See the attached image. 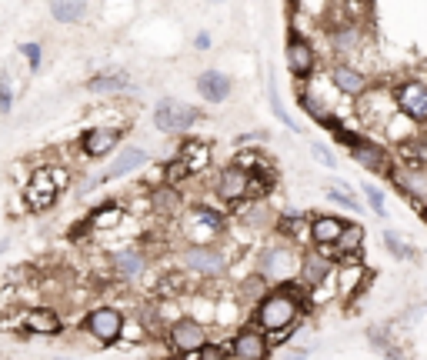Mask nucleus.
Here are the masks:
<instances>
[{"label":"nucleus","mask_w":427,"mask_h":360,"mask_svg":"<svg viewBox=\"0 0 427 360\" xmlns=\"http://www.w3.org/2000/svg\"><path fill=\"white\" fill-rule=\"evenodd\" d=\"M271 190V177L257 180L254 177V170H247L241 164H230L220 170V177H217V197L224 200V204H237V200H244V197H264Z\"/></svg>","instance_id":"nucleus-1"},{"label":"nucleus","mask_w":427,"mask_h":360,"mask_svg":"<svg viewBox=\"0 0 427 360\" xmlns=\"http://www.w3.org/2000/svg\"><path fill=\"white\" fill-rule=\"evenodd\" d=\"M294 317H297V300L290 297L287 290H277V294H267V297L260 300V310H257V324L264 333H287V327L294 324Z\"/></svg>","instance_id":"nucleus-2"},{"label":"nucleus","mask_w":427,"mask_h":360,"mask_svg":"<svg viewBox=\"0 0 427 360\" xmlns=\"http://www.w3.org/2000/svg\"><path fill=\"white\" fill-rule=\"evenodd\" d=\"M200 120V110L187 100H177V97H164L153 107V127L164 130V134H187L194 123Z\"/></svg>","instance_id":"nucleus-3"},{"label":"nucleus","mask_w":427,"mask_h":360,"mask_svg":"<svg viewBox=\"0 0 427 360\" xmlns=\"http://www.w3.org/2000/svg\"><path fill=\"white\" fill-rule=\"evenodd\" d=\"M84 327H87V333H91L93 340H100L104 347H110V344H117V340H121L123 317H121V310H114V307H97V310L87 314Z\"/></svg>","instance_id":"nucleus-4"},{"label":"nucleus","mask_w":427,"mask_h":360,"mask_svg":"<svg viewBox=\"0 0 427 360\" xmlns=\"http://www.w3.org/2000/svg\"><path fill=\"white\" fill-rule=\"evenodd\" d=\"M394 100L407 120L427 123V84L424 80H404V84L394 90Z\"/></svg>","instance_id":"nucleus-5"},{"label":"nucleus","mask_w":427,"mask_h":360,"mask_svg":"<svg viewBox=\"0 0 427 360\" xmlns=\"http://www.w3.org/2000/svg\"><path fill=\"white\" fill-rule=\"evenodd\" d=\"M167 340L174 350H181V354H194V350H200V347L207 344V333H204V327H200L197 320H177L174 327H170Z\"/></svg>","instance_id":"nucleus-6"},{"label":"nucleus","mask_w":427,"mask_h":360,"mask_svg":"<svg viewBox=\"0 0 427 360\" xmlns=\"http://www.w3.org/2000/svg\"><path fill=\"white\" fill-rule=\"evenodd\" d=\"M284 57H287V67L294 77H310L314 74V47L307 44V37L301 33H290L287 47H284Z\"/></svg>","instance_id":"nucleus-7"},{"label":"nucleus","mask_w":427,"mask_h":360,"mask_svg":"<svg viewBox=\"0 0 427 360\" xmlns=\"http://www.w3.org/2000/svg\"><path fill=\"white\" fill-rule=\"evenodd\" d=\"M121 144V130L117 127H91V130H84V137H80V147H84V153L87 157H107L110 150Z\"/></svg>","instance_id":"nucleus-8"},{"label":"nucleus","mask_w":427,"mask_h":360,"mask_svg":"<svg viewBox=\"0 0 427 360\" xmlns=\"http://www.w3.org/2000/svg\"><path fill=\"white\" fill-rule=\"evenodd\" d=\"M351 157H354V164L367 167V170H374V174H391V160H387V150H384L381 144L357 140V144H351Z\"/></svg>","instance_id":"nucleus-9"},{"label":"nucleus","mask_w":427,"mask_h":360,"mask_svg":"<svg viewBox=\"0 0 427 360\" xmlns=\"http://www.w3.org/2000/svg\"><path fill=\"white\" fill-rule=\"evenodd\" d=\"M57 200V183H54V174L50 170H37L27 183V204L33 210H47Z\"/></svg>","instance_id":"nucleus-10"},{"label":"nucleus","mask_w":427,"mask_h":360,"mask_svg":"<svg viewBox=\"0 0 427 360\" xmlns=\"http://www.w3.org/2000/svg\"><path fill=\"white\" fill-rule=\"evenodd\" d=\"M151 164V153L140 147H123L121 153H117V160L104 170V177L100 180H117V177H127V174H134V170H140V167Z\"/></svg>","instance_id":"nucleus-11"},{"label":"nucleus","mask_w":427,"mask_h":360,"mask_svg":"<svg viewBox=\"0 0 427 360\" xmlns=\"http://www.w3.org/2000/svg\"><path fill=\"white\" fill-rule=\"evenodd\" d=\"M183 264L194 270V273H220L227 267V257L220 250H211V247H190L183 254Z\"/></svg>","instance_id":"nucleus-12"},{"label":"nucleus","mask_w":427,"mask_h":360,"mask_svg":"<svg viewBox=\"0 0 427 360\" xmlns=\"http://www.w3.org/2000/svg\"><path fill=\"white\" fill-rule=\"evenodd\" d=\"M197 90L207 104H224L230 97V77L224 70H204L197 77Z\"/></svg>","instance_id":"nucleus-13"},{"label":"nucleus","mask_w":427,"mask_h":360,"mask_svg":"<svg viewBox=\"0 0 427 360\" xmlns=\"http://www.w3.org/2000/svg\"><path fill=\"white\" fill-rule=\"evenodd\" d=\"M230 354L241 360H267V337H264V330H244V333H237Z\"/></svg>","instance_id":"nucleus-14"},{"label":"nucleus","mask_w":427,"mask_h":360,"mask_svg":"<svg viewBox=\"0 0 427 360\" xmlns=\"http://www.w3.org/2000/svg\"><path fill=\"white\" fill-rule=\"evenodd\" d=\"M331 80H334V87L340 93H347V97H357V93H364L367 90V77L351 67V63H334L331 67Z\"/></svg>","instance_id":"nucleus-15"},{"label":"nucleus","mask_w":427,"mask_h":360,"mask_svg":"<svg viewBox=\"0 0 427 360\" xmlns=\"http://www.w3.org/2000/svg\"><path fill=\"white\" fill-rule=\"evenodd\" d=\"M177 160H181V167L187 170V174H197V170H204L207 160H211V147L200 144V140H183Z\"/></svg>","instance_id":"nucleus-16"},{"label":"nucleus","mask_w":427,"mask_h":360,"mask_svg":"<svg viewBox=\"0 0 427 360\" xmlns=\"http://www.w3.org/2000/svg\"><path fill=\"white\" fill-rule=\"evenodd\" d=\"M47 7H50V17H54L57 24H80V20L87 17L91 0H50Z\"/></svg>","instance_id":"nucleus-17"},{"label":"nucleus","mask_w":427,"mask_h":360,"mask_svg":"<svg viewBox=\"0 0 427 360\" xmlns=\"http://www.w3.org/2000/svg\"><path fill=\"white\" fill-rule=\"evenodd\" d=\"M327 273H331V257L314 250V254L304 257V264H301V277H304V284L310 287H320L327 280Z\"/></svg>","instance_id":"nucleus-18"},{"label":"nucleus","mask_w":427,"mask_h":360,"mask_svg":"<svg viewBox=\"0 0 427 360\" xmlns=\"http://www.w3.org/2000/svg\"><path fill=\"white\" fill-rule=\"evenodd\" d=\"M361 243H364V227L361 224H344L340 237H337L331 247H334V257H357L361 254Z\"/></svg>","instance_id":"nucleus-19"},{"label":"nucleus","mask_w":427,"mask_h":360,"mask_svg":"<svg viewBox=\"0 0 427 360\" xmlns=\"http://www.w3.org/2000/svg\"><path fill=\"white\" fill-rule=\"evenodd\" d=\"M344 224H347V220H340V217H317V220L310 224V240H314L317 247H331V243L340 237Z\"/></svg>","instance_id":"nucleus-20"},{"label":"nucleus","mask_w":427,"mask_h":360,"mask_svg":"<svg viewBox=\"0 0 427 360\" xmlns=\"http://www.w3.org/2000/svg\"><path fill=\"white\" fill-rule=\"evenodd\" d=\"M24 324H27V330H33V333H47V337H54V333H61V330H63L61 317L54 314V310H47V307H40V310H31Z\"/></svg>","instance_id":"nucleus-21"},{"label":"nucleus","mask_w":427,"mask_h":360,"mask_svg":"<svg viewBox=\"0 0 427 360\" xmlns=\"http://www.w3.org/2000/svg\"><path fill=\"white\" fill-rule=\"evenodd\" d=\"M127 84H130V77L123 70H110V74H93L87 80V90L91 93H114V90H127Z\"/></svg>","instance_id":"nucleus-22"},{"label":"nucleus","mask_w":427,"mask_h":360,"mask_svg":"<svg viewBox=\"0 0 427 360\" xmlns=\"http://www.w3.org/2000/svg\"><path fill=\"white\" fill-rule=\"evenodd\" d=\"M260 267L271 277H287V273H294V257L287 254V247H274V250H267Z\"/></svg>","instance_id":"nucleus-23"},{"label":"nucleus","mask_w":427,"mask_h":360,"mask_svg":"<svg viewBox=\"0 0 427 360\" xmlns=\"http://www.w3.org/2000/svg\"><path fill=\"white\" fill-rule=\"evenodd\" d=\"M400 153L411 170H427V137H414V140H404L400 144Z\"/></svg>","instance_id":"nucleus-24"},{"label":"nucleus","mask_w":427,"mask_h":360,"mask_svg":"<svg viewBox=\"0 0 427 360\" xmlns=\"http://www.w3.org/2000/svg\"><path fill=\"white\" fill-rule=\"evenodd\" d=\"M114 267H117V273H121V277L134 280V277H140V273H144L147 260H144L137 250H121V254L114 257Z\"/></svg>","instance_id":"nucleus-25"},{"label":"nucleus","mask_w":427,"mask_h":360,"mask_svg":"<svg viewBox=\"0 0 427 360\" xmlns=\"http://www.w3.org/2000/svg\"><path fill=\"white\" fill-rule=\"evenodd\" d=\"M331 47H334L337 54H351L361 47V30L357 27H337L331 30Z\"/></svg>","instance_id":"nucleus-26"},{"label":"nucleus","mask_w":427,"mask_h":360,"mask_svg":"<svg viewBox=\"0 0 427 360\" xmlns=\"http://www.w3.org/2000/svg\"><path fill=\"white\" fill-rule=\"evenodd\" d=\"M384 247H387V250H391L397 260H414V257H417V250H411L404 240L397 237L394 230H384Z\"/></svg>","instance_id":"nucleus-27"},{"label":"nucleus","mask_w":427,"mask_h":360,"mask_svg":"<svg viewBox=\"0 0 427 360\" xmlns=\"http://www.w3.org/2000/svg\"><path fill=\"white\" fill-rule=\"evenodd\" d=\"M267 97H271V107H274V114L280 120H284V127H290V130H297V120L290 117L287 110H284V104H280V97H277V84H274V77L267 80Z\"/></svg>","instance_id":"nucleus-28"},{"label":"nucleus","mask_w":427,"mask_h":360,"mask_svg":"<svg viewBox=\"0 0 427 360\" xmlns=\"http://www.w3.org/2000/svg\"><path fill=\"white\" fill-rule=\"evenodd\" d=\"M194 220H197V224H204V227H211V230H224V217H220V213H217V210H211V207H197L194 210Z\"/></svg>","instance_id":"nucleus-29"},{"label":"nucleus","mask_w":427,"mask_h":360,"mask_svg":"<svg viewBox=\"0 0 427 360\" xmlns=\"http://www.w3.org/2000/svg\"><path fill=\"white\" fill-rule=\"evenodd\" d=\"M364 197H367V204H370V210H374L377 217H387V204H384V190H381V187L364 183Z\"/></svg>","instance_id":"nucleus-30"},{"label":"nucleus","mask_w":427,"mask_h":360,"mask_svg":"<svg viewBox=\"0 0 427 360\" xmlns=\"http://www.w3.org/2000/svg\"><path fill=\"white\" fill-rule=\"evenodd\" d=\"M10 104H14V87H10V74L3 70L0 74V114H10Z\"/></svg>","instance_id":"nucleus-31"},{"label":"nucleus","mask_w":427,"mask_h":360,"mask_svg":"<svg viewBox=\"0 0 427 360\" xmlns=\"http://www.w3.org/2000/svg\"><path fill=\"white\" fill-rule=\"evenodd\" d=\"M20 54H24V57H31V70H40V60H44L40 44H24L20 47Z\"/></svg>","instance_id":"nucleus-32"},{"label":"nucleus","mask_w":427,"mask_h":360,"mask_svg":"<svg viewBox=\"0 0 427 360\" xmlns=\"http://www.w3.org/2000/svg\"><path fill=\"white\" fill-rule=\"evenodd\" d=\"M310 153H314V157H317V160H320L324 167H334V153H331V150L324 147L320 140H314V144H310Z\"/></svg>","instance_id":"nucleus-33"},{"label":"nucleus","mask_w":427,"mask_h":360,"mask_svg":"<svg viewBox=\"0 0 427 360\" xmlns=\"http://www.w3.org/2000/svg\"><path fill=\"white\" fill-rule=\"evenodd\" d=\"M224 357H230V354H224V350H217V347H200V354L194 360H224Z\"/></svg>","instance_id":"nucleus-34"},{"label":"nucleus","mask_w":427,"mask_h":360,"mask_svg":"<svg viewBox=\"0 0 427 360\" xmlns=\"http://www.w3.org/2000/svg\"><path fill=\"white\" fill-rule=\"evenodd\" d=\"M280 230H287V234L301 230V217H284V220H280Z\"/></svg>","instance_id":"nucleus-35"},{"label":"nucleus","mask_w":427,"mask_h":360,"mask_svg":"<svg viewBox=\"0 0 427 360\" xmlns=\"http://www.w3.org/2000/svg\"><path fill=\"white\" fill-rule=\"evenodd\" d=\"M307 357H310L307 347H297V350H287V354H284V360H307Z\"/></svg>","instance_id":"nucleus-36"},{"label":"nucleus","mask_w":427,"mask_h":360,"mask_svg":"<svg viewBox=\"0 0 427 360\" xmlns=\"http://www.w3.org/2000/svg\"><path fill=\"white\" fill-rule=\"evenodd\" d=\"M194 47H197V50H207V47H211V33H204V30H200L197 37H194Z\"/></svg>","instance_id":"nucleus-37"},{"label":"nucleus","mask_w":427,"mask_h":360,"mask_svg":"<svg viewBox=\"0 0 427 360\" xmlns=\"http://www.w3.org/2000/svg\"><path fill=\"white\" fill-rule=\"evenodd\" d=\"M357 3H370V0H357Z\"/></svg>","instance_id":"nucleus-38"},{"label":"nucleus","mask_w":427,"mask_h":360,"mask_svg":"<svg viewBox=\"0 0 427 360\" xmlns=\"http://www.w3.org/2000/svg\"><path fill=\"white\" fill-rule=\"evenodd\" d=\"M57 360H63V357H57Z\"/></svg>","instance_id":"nucleus-39"}]
</instances>
